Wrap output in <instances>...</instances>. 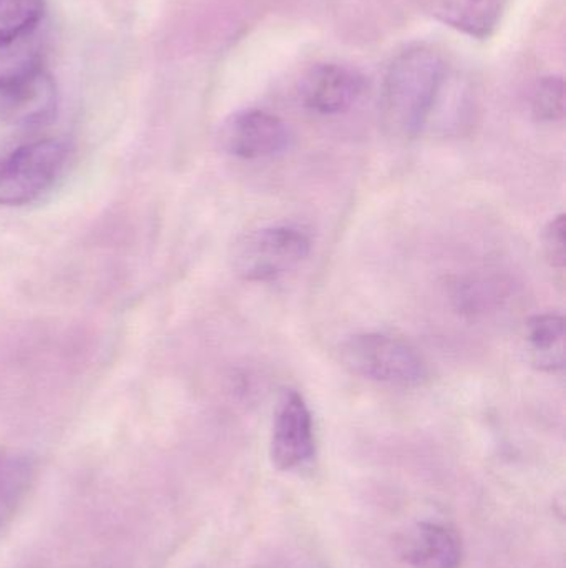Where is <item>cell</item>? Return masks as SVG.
<instances>
[{"label": "cell", "mask_w": 566, "mask_h": 568, "mask_svg": "<svg viewBox=\"0 0 566 568\" xmlns=\"http://www.w3.org/2000/svg\"><path fill=\"white\" fill-rule=\"evenodd\" d=\"M445 63L428 47L402 52L389 67L381 92V120L395 140H412L428 125L441 99Z\"/></svg>", "instance_id": "6da1fadb"}, {"label": "cell", "mask_w": 566, "mask_h": 568, "mask_svg": "<svg viewBox=\"0 0 566 568\" xmlns=\"http://www.w3.org/2000/svg\"><path fill=\"white\" fill-rule=\"evenodd\" d=\"M346 367L374 383L418 387L429 379L421 354L405 341L381 333L356 334L341 347Z\"/></svg>", "instance_id": "7a4b0ae2"}, {"label": "cell", "mask_w": 566, "mask_h": 568, "mask_svg": "<svg viewBox=\"0 0 566 568\" xmlns=\"http://www.w3.org/2000/svg\"><path fill=\"white\" fill-rule=\"evenodd\" d=\"M66 156L69 150L59 140H37L0 153V206L37 202L62 175Z\"/></svg>", "instance_id": "3957f363"}, {"label": "cell", "mask_w": 566, "mask_h": 568, "mask_svg": "<svg viewBox=\"0 0 566 568\" xmlns=\"http://www.w3.org/2000/svg\"><path fill=\"white\" fill-rule=\"evenodd\" d=\"M311 248V236L298 226H266L236 243L233 268L245 282H275L298 268Z\"/></svg>", "instance_id": "277c9868"}, {"label": "cell", "mask_w": 566, "mask_h": 568, "mask_svg": "<svg viewBox=\"0 0 566 568\" xmlns=\"http://www.w3.org/2000/svg\"><path fill=\"white\" fill-rule=\"evenodd\" d=\"M219 142L236 159L259 160L285 153L292 135L279 116L263 110H243L223 123Z\"/></svg>", "instance_id": "5b68a950"}, {"label": "cell", "mask_w": 566, "mask_h": 568, "mask_svg": "<svg viewBox=\"0 0 566 568\" xmlns=\"http://www.w3.org/2000/svg\"><path fill=\"white\" fill-rule=\"evenodd\" d=\"M59 89L45 67L0 89V120L17 129H40L55 119Z\"/></svg>", "instance_id": "8992f818"}, {"label": "cell", "mask_w": 566, "mask_h": 568, "mask_svg": "<svg viewBox=\"0 0 566 568\" xmlns=\"http://www.w3.org/2000/svg\"><path fill=\"white\" fill-rule=\"evenodd\" d=\"M315 450L311 410L301 394L289 390L276 410L269 447L272 466L279 470L298 469L312 459Z\"/></svg>", "instance_id": "52a82bcc"}, {"label": "cell", "mask_w": 566, "mask_h": 568, "mask_svg": "<svg viewBox=\"0 0 566 568\" xmlns=\"http://www.w3.org/2000/svg\"><path fill=\"white\" fill-rule=\"evenodd\" d=\"M364 83L358 73L336 63L312 67L299 83V97L306 109L319 115H339L348 112L359 97Z\"/></svg>", "instance_id": "ba28073f"}, {"label": "cell", "mask_w": 566, "mask_h": 568, "mask_svg": "<svg viewBox=\"0 0 566 568\" xmlns=\"http://www.w3.org/2000/svg\"><path fill=\"white\" fill-rule=\"evenodd\" d=\"M399 554L419 568H461L462 540L445 524L421 523L401 537Z\"/></svg>", "instance_id": "9c48e42d"}, {"label": "cell", "mask_w": 566, "mask_h": 568, "mask_svg": "<svg viewBox=\"0 0 566 568\" xmlns=\"http://www.w3.org/2000/svg\"><path fill=\"white\" fill-rule=\"evenodd\" d=\"M37 477L32 456L16 450H0V529L7 526L25 500Z\"/></svg>", "instance_id": "30bf717a"}, {"label": "cell", "mask_w": 566, "mask_h": 568, "mask_svg": "<svg viewBox=\"0 0 566 568\" xmlns=\"http://www.w3.org/2000/svg\"><path fill=\"white\" fill-rule=\"evenodd\" d=\"M441 22L475 37L492 36L502 16V0H442L434 9Z\"/></svg>", "instance_id": "8fae6325"}, {"label": "cell", "mask_w": 566, "mask_h": 568, "mask_svg": "<svg viewBox=\"0 0 566 568\" xmlns=\"http://www.w3.org/2000/svg\"><path fill=\"white\" fill-rule=\"evenodd\" d=\"M527 337L535 364L542 369L557 371L565 366V317L560 314H537L527 324Z\"/></svg>", "instance_id": "7c38bea8"}, {"label": "cell", "mask_w": 566, "mask_h": 568, "mask_svg": "<svg viewBox=\"0 0 566 568\" xmlns=\"http://www.w3.org/2000/svg\"><path fill=\"white\" fill-rule=\"evenodd\" d=\"M45 16V0H0V49L32 36Z\"/></svg>", "instance_id": "4fadbf2b"}, {"label": "cell", "mask_w": 566, "mask_h": 568, "mask_svg": "<svg viewBox=\"0 0 566 568\" xmlns=\"http://www.w3.org/2000/svg\"><path fill=\"white\" fill-rule=\"evenodd\" d=\"M13 45L0 49V87L9 85L45 67L39 50L29 45Z\"/></svg>", "instance_id": "5bb4252c"}, {"label": "cell", "mask_w": 566, "mask_h": 568, "mask_svg": "<svg viewBox=\"0 0 566 568\" xmlns=\"http://www.w3.org/2000/svg\"><path fill=\"white\" fill-rule=\"evenodd\" d=\"M532 110L542 122H558L565 115V82L560 77H545L532 97Z\"/></svg>", "instance_id": "9a60e30c"}, {"label": "cell", "mask_w": 566, "mask_h": 568, "mask_svg": "<svg viewBox=\"0 0 566 568\" xmlns=\"http://www.w3.org/2000/svg\"><path fill=\"white\" fill-rule=\"evenodd\" d=\"M565 215L555 216L544 233V248L547 253L548 262L554 268L565 270Z\"/></svg>", "instance_id": "2e32d148"}]
</instances>
